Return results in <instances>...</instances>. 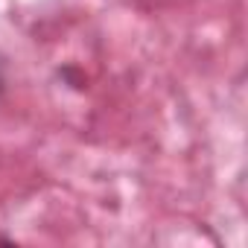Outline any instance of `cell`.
<instances>
[{"mask_svg":"<svg viewBox=\"0 0 248 248\" xmlns=\"http://www.w3.org/2000/svg\"><path fill=\"white\" fill-rule=\"evenodd\" d=\"M0 91H3V73H0Z\"/></svg>","mask_w":248,"mask_h":248,"instance_id":"6da1fadb","label":"cell"}]
</instances>
